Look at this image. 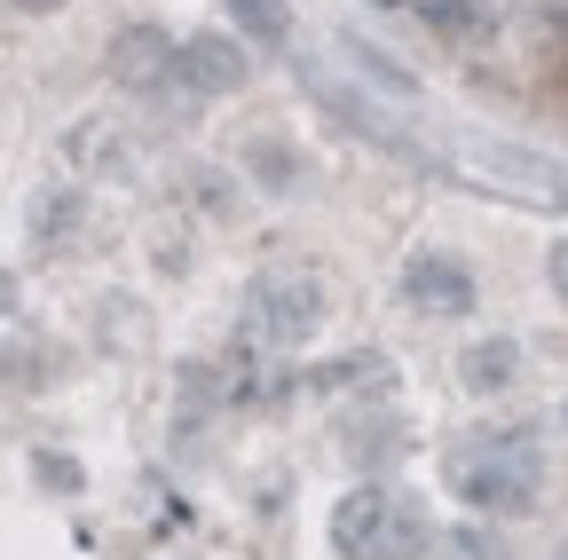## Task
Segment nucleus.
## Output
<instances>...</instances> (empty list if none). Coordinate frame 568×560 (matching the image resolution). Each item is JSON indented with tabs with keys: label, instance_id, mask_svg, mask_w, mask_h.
Segmentation results:
<instances>
[{
	"label": "nucleus",
	"instance_id": "1",
	"mask_svg": "<svg viewBox=\"0 0 568 560\" xmlns=\"http://www.w3.org/2000/svg\"><path fill=\"white\" fill-rule=\"evenodd\" d=\"M245 324L268 347H301L324 324V276L316 268H268L261 285L245 293Z\"/></svg>",
	"mask_w": 568,
	"mask_h": 560
},
{
	"label": "nucleus",
	"instance_id": "2",
	"mask_svg": "<svg viewBox=\"0 0 568 560\" xmlns=\"http://www.w3.org/2000/svg\"><path fill=\"white\" fill-rule=\"evenodd\" d=\"M450 489L466 506H481V513H514V506H529V489H537V458H529V442L466 450V458H450Z\"/></svg>",
	"mask_w": 568,
	"mask_h": 560
},
{
	"label": "nucleus",
	"instance_id": "3",
	"mask_svg": "<svg viewBox=\"0 0 568 560\" xmlns=\"http://www.w3.org/2000/svg\"><path fill=\"white\" fill-rule=\"evenodd\" d=\"M458 174L506 190V197H529V205H568V174L552 159H529V151H474V159H458Z\"/></svg>",
	"mask_w": 568,
	"mask_h": 560
},
{
	"label": "nucleus",
	"instance_id": "4",
	"mask_svg": "<svg viewBox=\"0 0 568 560\" xmlns=\"http://www.w3.org/2000/svg\"><path fill=\"white\" fill-rule=\"evenodd\" d=\"M403 293H410V308H426V316H466V308H474V276H466L450 253H418V261L403 268Z\"/></svg>",
	"mask_w": 568,
	"mask_h": 560
},
{
	"label": "nucleus",
	"instance_id": "5",
	"mask_svg": "<svg viewBox=\"0 0 568 560\" xmlns=\"http://www.w3.org/2000/svg\"><path fill=\"white\" fill-rule=\"evenodd\" d=\"M174 72H182V88H197V95H230V88L245 80V55H237L230 40H190V48H174Z\"/></svg>",
	"mask_w": 568,
	"mask_h": 560
},
{
	"label": "nucleus",
	"instance_id": "6",
	"mask_svg": "<svg viewBox=\"0 0 568 560\" xmlns=\"http://www.w3.org/2000/svg\"><path fill=\"white\" fill-rule=\"evenodd\" d=\"M387 489H355V498H339V513H332V537H339V552H372L379 537H387Z\"/></svg>",
	"mask_w": 568,
	"mask_h": 560
},
{
	"label": "nucleus",
	"instance_id": "7",
	"mask_svg": "<svg viewBox=\"0 0 568 560\" xmlns=\"http://www.w3.org/2000/svg\"><path fill=\"white\" fill-rule=\"evenodd\" d=\"M166 63H174V48H166V32H151V24L126 32V40L111 48V72H119L126 88H151V80L166 72Z\"/></svg>",
	"mask_w": 568,
	"mask_h": 560
},
{
	"label": "nucleus",
	"instance_id": "8",
	"mask_svg": "<svg viewBox=\"0 0 568 560\" xmlns=\"http://www.w3.org/2000/svg\"><path fill=\"white\" fill-rule=\"evenodd\" d=\"M514 364H521V347H514V339H481L474 356H466V387H474V395H497V387L514 379Z\"/></svg>",
	"mask_w": 568,
	"mask_h": 560
},
{
	"label": "nucleus",
	"instance_id": "9",
	"mask_svg": "<svg viewBox=\"0 0 568 560\" xmlns=\"http://www.w3.org/2000/svg\"><path fill=\"white\" fill-rule=\"evenodd\" d=\"M418 17L435 24V32H450V40H466V32L489 24V0H418Z\"/></svg>",
	"mask_w": 568,
	"mask_h": 560
},
{
	"label": "nucleus",
	"instance_id": "10",
	"mask_svg": "<svg viewBox=\"0 0 568 560\" xmlns=\"http://www.w3.org/2000/svg\"><path fill=\"white\" fill-rule=\"evenodd\" d=\"M237 17H245L261 40H276V32H284V9H276V0H237Z\"/></svg>",
	"mask_w": 568,
	"mask_h": 560
},
{
	"label": "nucleus",
	"instance_id": "11",
	"mask_svg": "<svg viewBox=\"0 0 568 560\" xmlns=\"http://www.w3.org/2000/svg\"><path fill=\"white\" fill-rule=\"evenodd\" d=\"M552 293L568 301V245H552Z\"/></svg>",
	"mask_w": 568,
	"mask_h": 560
},
{
	"label": "nucleus",
	"instance_id": "12",
	"mask_svg": "<svg viewBox=\"0 0 568 560\" xmlns=\"http://www.w3.org/2000/svg\"><path fill=\"white\" fill-rule=\"evenodd\" d=\"M9 9H32V17H40V9H55V0H9Z\"/></svg>",
	"mask_w": 568,
	"mask_h": 560
}]
</instances>
